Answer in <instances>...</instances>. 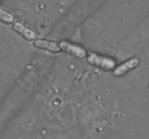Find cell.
<instances>
[{"mask_svg":"<svg viewBox=\"0 0 149 139\" xmlns=\"http://www.w3.org/2000/svg\"><path fill=\"white\" fill-rule=\"evenodd\" d=\"M27 89L28 87H26L25 83H22L20 85L14 88L0 105V133L6 127L7 123L12 119L13 115L17 112V109L26 96Z\"/></svg>","mask_w":149,"mask_h":139,"instance_id":"obj_1","label":"cell"},{"mask_svg":"<svg viewBox=\"0 0 149 139\" xmlns=\"http://www.w3.org/2000/svg\"><path fill=\"white\" fill-rule=\"evenodd\" d=\"M88 61L92 65H95V66L104 68L106 70H111L115 67L116 62L115 60L109 58H105V57H102L95 53H90V56L88 58Z\"/></svg>","mask_w":149,"mask_h":139,"instance_id":"obj_2","label":"cell"},{"mask_svg":"<svg viewBox=\"0 0 149 139\" xmlns=\"http://www.w3.org/2000/svg\"><path fill=\"white\" fill-rule=\"evenodd\" d=\"M59 45L61 50H63L67 53L73 54L77 58H84L86 55L85 50L82 47L76 45H73L71 43H68V42H60Z\"/></svg>","mask_w":149,"mask_h":139,"instance_id":"obj_3","label":"cell"},{"mask_svg":"<svg viewBox=\"0 0 149 139\" xmlns=\"http://www.w3.org/2000/svg\"><path fill=\"white\" fill-rule=\"evenodd\" d=\"M139 59L138 58H130L127 61H125L124 63H122L121 65H119L118 67H116L114 71V75L116 76H120V75H123L127 72L130 71L134 68H136L138 65H139Z\"/></svg>","mask_w":149,"mask_h":139,"instance_id":"obj_4","label":"cell"},{"mask_svg":"<svg viewBox=\"0 0 149 139\" xmlns=\"http://www.w3.org/2000/svg\"><path fill=\"white\" fill-rule=\"evenodd\" d=\"M35 45L36 47L39 48H44L49 51H53V52H58L61 50L59 43L52 41H48V40H37L35 42Z\"/></svg>","mask_w":149,"mask_h":139,"instance_id":"obj_5","label":"cell"},{"mask_svg":"<svg viewBox=\"0 0 149 139\" xmlns=\"http://www.w3.org/2000/svg\"><path fill=\"white\" fill-rule=\"evenodd\" d=\"M14 29L18 32H20L23 37H25L28 40H33L36 37V32L33 30H31L30 28H27L25 25H23L21 22H16L14 24Z\"/></svg>","mask_w":149,"mask_h":139,"instance_id":"obj_6","label":"cell"},{"mask_svg":"<svg viewBox=\"0 0 149 139\" xmlns=\"http://www.w3.org/2000/svg\"><path fill=\"white\" fill-rule=\"evenodd\" d=\"M0 20H2L5 22H12L14 21V17L10 13L5 11L4 9L0 8Z\"/></svg>","mask_w":149,"mask_h":139,"instance_id":"obj_7","label":"cell"}]
</instances>
